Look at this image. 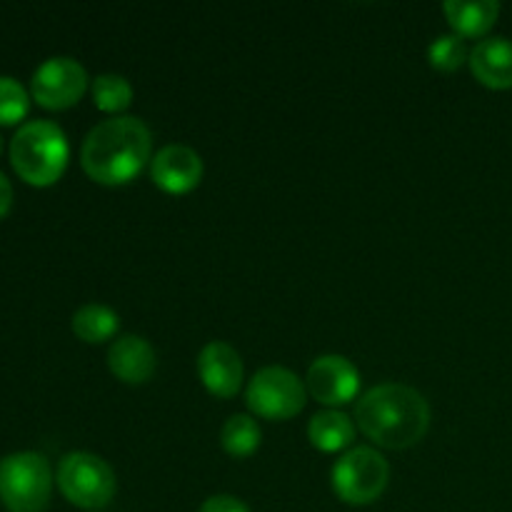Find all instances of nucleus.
Returning <instances> with one entry per match:
<instances>
[{"label": "nucleus", "instance_id": "22", "mask_svg": "<svg viewBox=\"0 0 512 512\" xmlns=\"http://www.w3.org/2000/svg\"><path fill=\"white\" fill-rule=\"evenodd\" d=\"M10 205H13V185H10V180L0 173V218L8 215Z\"/></svg>", "mask_w": 512, "mask_h": 512}, {"label": "nucleus", "instance_id": "9", "mask_svg": "<svg viewBox=\"0 0 512 512\" xmlns=\"http://www.w3.org/2000/svg\"><path fill=\"white\" fill-rule=\"evenodd\" d=\"M310 395L323 405H345L358 395L360 373L343 355H323L308 370Z\"/></svg>", "mask_w": 512, "mask_h": 512}, {"label": "nucleus", "instance_id": "10", "mask_svg": "<svg viewBox=\"0 0 512 512\" xmlns=\"http://www.w3.org/2000/svg\"><path fill=\"white\" fill-rule=\"evenodd\" d=\"M150 175L168 193H188L203 178V158L188 145L170 143L153 155Z\"/></svg>", "mask_w": 512, "mask_h": 512}, {"label": "nucleus", "instance_id": "21", "mask_svg": "<svg viewBox=\"0 0 512 512\" xmlns=\"http://www.w3.org/2000/svg\"><path fill=\"white\" fill-rule=\"evenodd\" d=\"M200 512H250V508L233 495H213L200 505Z\"/></svg>", "mask_w": 512, "mask_h": 512}, {"label": "nucleus", "instance_id": "17", "mask_svg": "<svg viewBox=\"0 0 512 512\" xmlns=\"http://www.w3.org/2000/svg\"><path fill=\"white\" fill-rule=\"evenodd\" d=\"M260 438H263V433H260L258 420L243 413L228 418V423L223 425V433H220V443L233 458L253 455L260 448Z\"/></svg>", "mask_w": 512, "mask_h": 512}, {"label": "nucleus", "instance_id": "13", "mask_svg": "<svg viewBox=\"0 0 512 512\" xmlns=\"http://www.w3.org/2000/svg\"><path fill=\"white\" fill-rule=\"evenodd\" d=\"M470 68L488 88H512V40L495 35L470 50Z\"/></svg>", "mask_w": 512, "mask_h": 512}, {"label": "nucleus", "instance_id": "23", "mask_svg": "<svg viewBox=\"0 0 512 512\" xmlns=\"http://www.w3.org/2000/svg\"><path fill=\"white\" fill-rule=\"evenodd\" d=\"M0 150H3V138H0Z\"/></svg>", "mask_w": 512, "mask_h": 512}, {"label": "nucleus", "instance_id": "7", "mask_svg": "<svg viewBox=\"0 0 512 512\" xmlns=\"http://www.w3.org/2000/svg\"><path fill=\"white\" fill-rule=\"evenodd\" d=\"M305 385L293 370L268 365L258 370L245 390V403L255 415L268 420H288L305 408Z\"/></svg>", "mask_w": 512, "mask_h": 512}, {"label": "nucleus", "instance_id": "6", "mask_svg": "<svg viewBox=\"0 0 512 512\" xmlns=\"http://www.w3.org/2000/svg\"><path fill=\"white\" fill-rule=\"evenodd\" d=\"M58 488L73 505L98 510L113 500L115 473L93 453H68L58 465Z\"/></svg>", "mask_w": 512, "mask_h": 512}, {"label": "nucleus", "instance_id": "4", "mask_svg": "<svg viewBox=\"0 0 512 512\" xmlns=\"http://www.w3.org/2000/svg\"><path fill=\"white\" fill-rule=\"evenodd\" d=\"M53 473L45 455L23 450L0 460V503L8 512H45Z\"/></svg>", "mask_w": 512, "mask_h": 512}, {"label": "nucleus", "instance_id": "20", "mask_svg": "<svg viewBox=\"0 0 512 512\" xmlns=\"http://www.w3.org/2000/svg\"><path fill=\"white\" fill-rule=\"evenodd\" d=\"M28 90L15 78L0 75V125H15L28 115Z\"/></svg>", "mask_w": 512, "mask_h": 512}, {"label": "nucleus", "instance_id": "3", "mask_svg": "<svg viewBox=\"0 0 512 512\" xmlns=\"http://www.w3.org/2000/svg\"><path fill=\"white\" fill-rule=\"evenodd\" d=\"M70 145L53 120H30L10 140V163L30 185H53L68 168Z\"/></svg>", "mask_w": 512, "mask_h": 512}, {"label": "nucleus", "instance_id": "12", "mask_svg": "<svg viewBox=\"0 0 512 512\" xmlns=\"http://www.w3.org/2000/svg\"><path fill=\"white\" fill-rule=\"evenodd\" d=\"M108 365L113 370V375H118L125 383H145L150 380V375L155 373V358L153 345L148 343L140 335H123V338L115 340L108 350Z\"/></svg>", "mask_w": 512, "mask_h": 512}, {"label": "nucleus", "instance_id": "14", "mask_svg": "<svg viewBox=\"0 0 512 512\" xmlns=\"http://www.w3.org/2000/svg\"><path fill=\"white\" fill-rule=\"evenodd\" d=\"M443 8L458 35H485L500 15L495 0H448Z\"/></svg>", "mask_w": 512, "mask_h": 512}, {"label": "nucleus", "instance_id": "15", "mask_svg": "<svg viewBox=\"0 0 512 512\" xmlns=\"http://www.w3.org/2000/svg\"><path fill=\"white\" fill-rule=\"evenodd\" d=\"M308 438L323 453H335V450H343L353 443L355 425L340 410H323V413H315L310 418Z\"/></svg>", "mask_w": 512, "mask_h": 512}, {"label": "nucleus", "instance_id": "19", "mask_svg": "<svg viewBox=\"0 0 512 512\" xmlns=\"http://www.w3.org/2000/svg\"><path fill=\"white\" fill-rule=\"evenodd\" d=\"M428 58H430V65L438 70H443V73L458 70L460 65L465 63V58H468V48H465L463 35H458V33L438 35V38L430 43Z\"/></svg>", "mask_w": 512, "mask_h": 512}, {"label": "nucleus", "instance_id": "16", "mask_svg": "<svg viewBox=\"0 0 512 512\" xmlns=\"http://www.w3.org/2000/svg\"><path fill=\"white\" fill-rule=\"evenodd\" d=\"M120 318L113 308L100 303H88L73 315V333L85 343H103L118 333Z\"/></svg>", "mask_w": 512, "mask_h": 512}, {"label": "nucleus", "instance_id": "18", "mask_svg": "<svg viewBox=\"0 0 512 512\" xmlns=\"http://www.w3.org/2000/svg\"><path fill=\"white\" fill-rule=\"evenodd\" d=\"M93 100L105 113H120L133 100V85L118 73H103L93 80Z\"/></svg>", "mask_w": 512, "mask_h": 512}, {"label": "nucleus", "instance_id": "8", "mask_svg": "<svg viewBox=\"0 0 512 512\" xmlns=\"http://www.w3.org/2000/svg\"><path fill=\"white\" fill-rule=\"evenodd\" d=\"M88 88V73L83 65L68 55L48 58L30 80V93L43 108L63 110L78 103Z\"/></svg>", "mask_w": 512, "mask_h": 512}, {"label": "nucleus", "instance_id": "2", "mask_svg": "<svg viewBox=\"0 0 512 512\" xmlns=\"http://www.w3.org/2000/svg\"><path fill=\"white\" fill-rule=\"evenodd\" d=\"M148 125L133 115H115L95 125L83 140L80 163L93 180L103 185H120L133 180L150 160Z\"/></svg>", "mask_w": 512, "mask_h": 512}, {"label": "nucleus", "instance_id": "1", "mask_svg": "<svg viewBox=\"0 0 512 512\" xmlns=\"http://www.w3.org/2000/svg\"><path fill=\"white\" fill-rule=\"evenodd\" d=\"M358 428L383 448L403 450L420 443L430 428V405L410 385H375L355 405Z\"/></svg>", "mask_w": 512, "mask_h": 512}, {"label": "nucleus", "instance_id": "11", "mask_svg": "<svg viewBox=\"0 0 512 512\" xmlns=\"http://www.w3.org/2000/svg\"><path fill=\"white\" fill-rule=\"evenodd\" d=\"M198 373L205 388L218 398H233L243 385V360L223 340H213L198 355Z\"/></svg>", "mask_w": 512, "mask_h": 512}, {"label": "nucleus", "instance_id": "5", "mask_svg": "<svg viewBox=\"0 0 512 512\" xmlns=\"http://www.w3.org/2000/svg\"><path fill=\"white\" fill-rule=\"evenodd\" d=\"M333 490L348 505H370L385 493L390 465L378 450L353 448L333 465Z\"/></svg>", "mask_w": 512, "mask_h": 512}]
</instances>
